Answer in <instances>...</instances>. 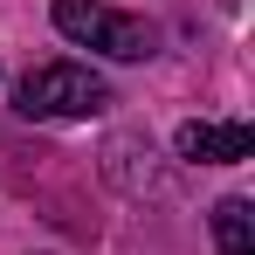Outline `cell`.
I'll return each mask as SVG.
<instances>
[{
  "instance_id": "1",
  "label": "cell",
  "mask_w": 255,
  "mask_h": 255,
  "mask_svg": "<svg viewBox=\"0 0 255 255\" xmlns=\"http://www.w3.org/2000/svg\"><path fill=\"white\" fill-rule=\"evenodd\" d=\"M111 104H118L111 83L97 69H83V62H42V69H28L14 83V111L21 118H97Z\"/></svg>"
},
{
  "instance_id": "2",
  "label": "cell",
  "mask_w": 255,
  "mask_h": 255,
  "mask_svg": "<svg viewBox=\"0 0 255 255\" xmlns=\"http://www.w3.org/2000/svg\"><path fill=\"white\" fill-rule=\"evenodd\" d=\"M55 28H62L69 42L111 55V62H145V55L159 48V28H152L145 14H118V7H104V0H55Z\"/></svg>"
},
{
  "instance_id": "4",
  "label": "cell",
  "mask_w": 255,
  "mask_h": 255,
  "mask_svg": "<svg viewBox=\"0 0 255 255\" xmlns=\"http://www.w3.org/2000/svg\"><path fill=\"white\" fill-rule=\"evenodd\" d=\"M214 242H221V255H255V207L242 193H228L214 207Z\"/></svg>"
},
{
  "instance_id": "3",
  "label": "cell",
  "mask_w": 255,
  "mask_h": 255,
  "mask_svg": "<svg viewBox=\"0 0 255 255\" xmlns=\"http://www.w3.org/2000/svg\"><path fill=\"white\" fill-rule=\"evenodd\" d=\"M249 152H255L249 125H179V159H193V166H235Z\"/></svg>"
}]
</instances>
